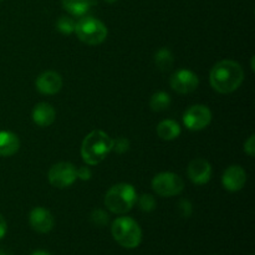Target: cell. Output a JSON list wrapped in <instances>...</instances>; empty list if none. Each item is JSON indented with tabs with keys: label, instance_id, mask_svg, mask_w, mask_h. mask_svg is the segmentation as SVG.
<instances>
[{
	"label": "cell",
	"instance_id": "cell-13",
	"mask_svg": "<svg viewBox=\"0 0 255 255\" xmlns=\"http://www.w3.org/2000/svg\"><path fill=\"white\" fill-rule=\"evenodd\" d=\"M36 89L44 95H55L61 90L62 77L55 71H46L36 79Z\"/></svg>",
	"mask_w": 255,
	"mask_h": 255
},
{
	"label": "cell",
	"instance_id": "cell-8",
	"mask_svg": "<svg viewBox=\"0 0 255 255\" xmlns=\"http://www.w3.org/2000/svg\"><path fill=\"white\" fill-rule=\"evenodd\" d=\"M212 121V112L204 105L191 106L183 115V122L191 131H201Z\"/></svg>",
	"mask_w": 255,
	"mask_h": 255
},
{
	"label": "cell",
	"instance_id": "cell-23",
	"mask_svg": "<svg viewBox=\"0 0 255 255\" xmlns=\"http://www.w3.org/2000/svg\"><path fill=\"white\" fill-rule=\"evenodd\" d=\"M112 149L117 153H125L129 149V141L125 137H119L116 139H112Z\"/></svg>",
	"mask_w": 255,
	"mask_h": 255
},
{
	"label": "cell",
	"instance_id": "cell-3",
	"mask_svg": "<svg viewBox=\"0 0 255 255\" xmlns=\"http://www.w3.org/2000/svg\"><path fill=\"white\" fill-rule=\"evenodd\" d=\"M137 202V192L128 183L112 186L105 196V206L115 214H125L132 209Z\"/></svg>",
	"mask_w": 255,
	"mask_h": 255
},
{
	"label": "cell",
	"instance_id": "cell-30",
	"mask_svg": "<svg viewBox=\"0 0 255 255\" xmlns=\"http://www.w3.org/2000/svg\"><path fill=\"white\" fill-rule=\"evenodd\" d=\"M104 1L109 2V4H114V2H116V1H117V0H104Z\"/></svg>",
	"mask_w": 255,
	"mask_h": 255
},
{
	"label": "cell",
	"instance_id": "cell-27",
	"mask_svg": "<svg viewBox=\"0 0 255 255\" xmlns=\"http://www.w3.org/2000/svg\"><path fill=\"white\" fill-rule=\"evenodd\" d=\"M6 231H7V224H6V221L4 219V217L0 214V239L4 238V236L6 234Z\"/></svg>",
	"mask_w": 255,
	"mask_h": 255
},
{
	"label": "cell",
	"instance_id": "cell-11",
	"mask_svg": "<svg viewBox=\"0 0 255 255\" xmlns=\"http://www.w3.org/2000/svg\"><path fill=\"white\" fill-rule=\"evenodd\" d=\"M247 182V173L241 166L228 167L222 177V183L223 187L229 192H238L244 187Z\"/></svg>",
	"mask_w": 255,
	"mask_h": 255
},
{
	"label": "cell",
	"instance_id": "cell-2",
	"mask_svg": "<svg viewBox=\"0 0 255 255\" xmlns=\"http://www.w3.org/2000/svg\"><path fill=\"white\" fill-rule=\"evenodd\" d=\"M112 151V138L104 131L95 129L84 138L81 144V156L85 163L96 166L106 158Z\"/></svg>",
	"mask_w": 255,
	"mask_h": 255
},
{
	"label": "cell",
	"instance_id": "cell-12",
	"mask_svg": "<svg viewBox=\"0 0 255 255\" xmlns=\"http://www.w3.org/2000/svg\"><path fill=\"white\" fill-rule=\"evenodd\" d=\"M188 177L194 184L208 183L212 177V166L204 158H196L188 164Z\"/></svg>",
	"mask_w": 255,
	"mask_h": 255
},
{
	"label": "cell",
	"instance_id": "cell-20",
	"mask_svg": "<svg viewBox=\"0 0 255 255\" xmlns=\"http://www.w3.org/2000/svg\"><path fill=\"white\" fill-rule=\"evenodd\" d=\"M75 25H76V21L70 16H60L56 22L57 30L64 35L72 34L75 31Z\"/></svg>",
	"mask_w": 255,
	"mask_h": 255
},
{
	"label": "cell",
	"instance_id": "cell-31",
	"mask_svg": "<svg viewBox=\"0 0 255 255\" xmlns=\"http://www.w3.org/2000/svg\"><path fill=\"white\" fill-rule=\"evenodd\" d=\"M0 1H1V0H0Z\"/></svg>",
	"mask_w": 255,
	"mask_h": 255
},
{
	"label": "cell",
	"instance_id": "cell-25",
	"mask_svg": "<svg viewBox=\"0 0 255 255\" xmlns=\"http://www.w3.org/2000/svg\"><path fill=\"white\" fill-rule=\"evenodd\" d=\"M244 151L249 157H254L255 154V136L252 134L244 143Z\"/></svg>",
	"mask_w": 255,
	"mask_h": 255
},
{
	"label": "cell",
	"instance_id": "cell-19",
	"mask_svg": "<svg viewBox=\"0 0 255 255\" xmlns=\"http://www.w3.org/2000/svg\"><path fill=\"white\" fill-rule=\"evenodd\" d=\"M149 106L153 111L162 112L164 110L168 109L171 106V96L167 92L159 91L152 95L151 101H149Z\"/></svg>",
	"mask_w": 255,
	"mask_h": 255
},
{
	"label": "cell",
	"instance_id": "cell-6",
	"mask_svg": "<svg viewBox=\"0 0 255 255\" xmlns=\"http://www.w3.org/2000/svg\"><path fill=\"white\" fill-rule=\"evenodd\" d=\"M152 188L161 197H174L183 192L184 182L178 174L162 172L152 179Z\"/></svg>",
	"mask_w": 255,
	"mask_h": 255
},
{
	"label": "cell",
	"instance_id": "cell-29",
	"mask_svg": "<svg viewBox=\"0 0 255 255\" xmlns=\"http://www.w3.org/2000/svg\"><path fill=\"white\" fill-rule=\"evenodd\" d=\"M0 255H11V253L6 249H0Z\"/></svg>",
	"mask_w": 255,
	"mask_h": 255
},
{
	"label": "cell",
	"instance_id": "cell-28",
	"mask_svg": "<svg viewBox=\"0 0 255 255\" xmlns=\"http://www.w3.org/2000/svg\"><path fill=\"white\" fill-rule=\"evenodd\" d=\"M31 255H51V254L47 253V252H45V251H36V252H34Z\"/></svg>",
	"mask_w": 255,
	"mask_h": 255
},
{
	"label": "cell",
	"instance_id": "cell-26",
	"mask_svg": "<svg viewBox=\"0 0 255 255\" xmlns=\"http://www.w3.org/2000/svg\"><path fill=\"white\" fill-rule=\"evenodd\" d=\"M77 178H80L81 181H89L91 178V171H90L89 167H80L79 169H76Z\"/></svg>",
	"mask_w": 255,
	"mask_h": 255
},
{
	"label": "cell",
	"instance_id": "cell-21",
	"mask_svg": "<svg viewBox=\"0 0 255 255\" xmlns=\"http://www.w3.org/2000/svg\"><path fill=\"white\" fill-rule=\"evenodd\" d=\"M138 206L141 208V211L143 212H152L156 208V199L152 194H143V196L139 197L138 199Z\"/></svg>",
	"mask_w": 255,
	"mask_h": 255
},
{
	"label": "cell",
	"instance_id": "cell-14",
	"mask_svg": "<svg viewBox=\"0 0 255 255\" xmlns=\"http://www.w3.org/2000/svg\"><path fill=\"white\" fill-rule=\"evenodd\" d=\"M56 112L54 107L46 102H40L32 110V121L40 127H49L54 124Z\"/></svg>",
	"mask_w": 255,
	"mask_h": 255
},
{
	"label": "cell",
	"instance_id": "cell-16",
	"mask_svg": "<svg viewBox=\"0 0 255 255\" xmlns=\"http://www.w3.org/2000/svg\"><path fill=\"white\" fill-rule=\"evenodd\" d=\"M62 6L72 16L81 17L96 4L95 0H61Z\"/></svg>",
	"mask_w": 255,
	"mask_h": 255
},
{
	"label": "cell",
	"instance_id": "cell-22",
	"mask_svg": "<svg viewBox=\"0 0 255 255\" xmlns=\"http://www.w3.org/2000/svg\"><path fill=\"white\" fill-rule=\"evenodd\" d=\"M91 222L95 226L104 227L106 226L107 222H109V216H107V213H105L102 209H96V211L92 212Z\"/></svg>",
	"mask_w": 255,
	"mask_h": 255
},
{
	"label": "cell",
	"instance_id": "cell-18",
	"mask_svg": "<svg viewBox=\"0 0 255 255\" xmlns=\"http://www.w3.org/2000/svg\"><path fill=\"white\" fill-rule=\"evenodd\" d=\"M154 62H156L157 67L161 71H168V70L172 69L174 64L173 54L168 49H166V47L159 49L156 52V55H154Z\"/></svg>",
	"mask_w": 255,
	"mask_h": 255
},
{
	"label": "cell",
	"instance_id": "cell-4",
	"mask_svg": "<svg viewBox=\"0 0 255 255\" xmlns=\"http://www.w3.org/2000/svg\"><path fill=\"white\" fill-rule=\"evenodd\" d=\"M112 237L121 247L133 249L141 244L142 231L138 223L129 217H120L112 223Z\"/></svg>",
	"mask_w": 255,
	"mask_h": 255
},
{
	"label": "cell",
	"instance_id": "cell-10",
	"mask_svg": "<svg viewBox=\"0 0 255 255\" xmlns=\"http://www.w3.org/2000/svg\"><path fill=\"white\" fill-rule=\"evenodd\" d=\"M29 222L31 228L40 234H46L54 228V217L50 211L36 207L31 211L29 216Z\"/></svg>",
	"mask_w": 255,
	"mask_h": 255
},
{
	"label": "cell",
	"instance_id": "cell-7",
	"mask_svg": "<svg viewBox=\"0 0 255 255\" xmlns=\"http://www.w3.org/2000/svg\"><path fill=\"white\" fill-rule=\"evenodd\" d=\"M76 179V168L70 162H60L54 164L49 171V182L55 188H67L72 186Z\"/></svg>",
	"mask_w": 255,
	"mask_h": 255
},
{
	"label": "cell",
	"instance_id": "cell-15",
	"mask_svg": "<svg viewBox=\"0 0 255 255\" xmlns=\"http://www.w3.org/2000/svg\"><path fill=\"white\" fill-rule=\"evenodd\" d=\"M20 141L15 133L10 131H0V156L10 157L19 151Z\"/></svg>",
	"mask_w": 255,
	"mask_h": 255
},
{
	"label": "cell",
	"instance_id": "cell-24",
	"mask_svg": "<svg viewBox=\"0 0 255 255\" xmlns=\"http://www.w3.org/2000/svg\"><path fill=\"white\" fill-rule=\"evenodd\" d=\"M178 211L179 213H181L182 217H184V218H188L189 216L192 214V204L191 202L187 201V199H181L178 203Z\"/></svg>",
	"mask_w": 255,
	"mask_h": 255
},
{
	"label": "cell",
	"instance_id": "cell-9",
	"mask_svg": "<svg viewBox=\"0 0 255 255\" xmlns=\"http://www.w3.org/2000/svg\"><path fill=\"white\" fill-rule=\"evenodd\" d=\"M199 85V79L191 70H178L171 77V87L182 95L196 91Z\"/></svg>",
	"mask_w": 255,
	"mask_h": 255
},
{
	"label": "cell",
	"instance_id": "cell-5",
	"mask_svg": "<svg viewBox=\"0 0 255 255\" xmlns=\"http://www.w3.org/2000/svg\"><path fill=\"white\" fill-rule=\"evenodd\" d=\"M75 32L80 41L90 46H96L106 40L107 27L101 20L92 16H81L75 25Z\"/></svg>",
	"mask_w": 255,
	"mask_h": 255
},
{
	"label": "cell",
	"instance_id": "cell-17",
	"mask_svg": "<svg viewBox=\"0 0 255 255\" xmlns=\"http://www.w3.org/2000/svg\"><path fill=\"white\" fill-rule=\"evenodd\" d=\"M157 134L163 141H172L181 134V127L173 120H164L157 126Z\"/></svg>",
	"mask_w": 255,
	"mask_h": 255
},
{
	"label": "cell",
	"instance_id": "cell-1",
	"mask_svg": "<svg viewBox=\"0 0 255 255\" xmlns=\"http://www.w3.org/2000/svg\"><path fill=\"white\" fill-rule=\"evenodd\" d=\"M243 80V69L233 60H222L217 62L209 75L212 87L219 94H232L241 86Z\"/></svg>",
	"mask_w": 255,
	"mask_h": 255
}]
</instances>
